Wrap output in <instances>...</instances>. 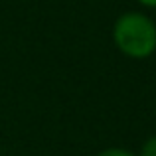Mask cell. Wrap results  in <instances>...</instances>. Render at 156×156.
I'll return each instance as SVG.
<instances>
[{"mask_svg":"<svg viewBox=\"0 0 156 156\" xmlns=\"http://www.w3.org/2000/svg\"><path fill=\"white\" fill-rule=\"evenodd\" d=\"M95 156H136V154L126 148H121V146H111V148H105L101 152H97Z\"/></svg>","mask_w":156,"mask_h":156,"instance_id":"3957f363","label":"cell"},{"mask_svg":"<svg viewBox=\"0 0 156 156\" xmlns=\"http://www.w3.org/2000/svg\"><path fill=\"white\" fill-rule=\"evenodd\" d=\"M113 42L122 55L130 59H146L156 51L154 20L136 10L125 12L115 20Z\"/></svg>","mask_w":156,"mask_h":156,"instance_id":"6da1fadb","label":"cell"},{"mask_svg":"<svg viewBox=\"0 0 156 156\" xmlns=\"http://www.w3.org/2000/svg\"><path fill=\"white\" fill-rule=\"evenodd\" d=\"M136 2L144 8H156V0H136Z\"/></svg>","mask_w":156,"mask_h":156,"instance_id":"277c9868","label":"cell"},{"mask_svg":"<svg viewBox=\"0 0 156 156\" xmlns=\"http://www.w3.org/2000/svg\"><path fill=\"white\" fill-rule=\"evenodd\" d=\"M136 156H156V136H148L144 142L140 144Z\"/></svg>","mask_w":156,"mask_h":156,"instance_id":"7a4b0ae2","label":"cell"}]
</instances>
